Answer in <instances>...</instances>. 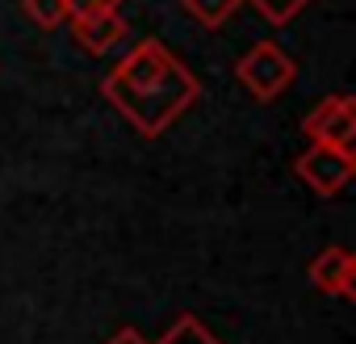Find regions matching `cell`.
Masks as SVG:
<instances>
[{
  "mask_svg": "<svg viewBox=\"0 0 356 344\" xmlns=\"http://www.w3.org/2000/svg\"><path fill=\"white\" fill-rule=\"evenodd\" d=\"M101 88H105V101L147 139L163 134L202 93L197 76L185 72L181 59H176L163 42H155V38L134 42L113 63V72L105 76Z\"/></svg>",
  "mask_w": 356,
  "mask_h": 344,
  "instance_id": "6da1fadb",
  "label": "cell"
},
{
  "mask_svg": "<svg viewBox=\"0 0 356 344\" xmlns=\"http://www.w3.org/2000/svg\"><path fill=\"white\" fill-rule=\"evenodd\" d=\"M235 76H239V84H243L256 101H277V97L293 84L298 63H293L289 51H281L277 42H256V47L239 59Z\"/></svg>",
  "mask_w": 356,
  "mask_h": 344,
  "instance_id": "7a4b0ae2",
  "label": "cell"
},
{
  "mask_svg": "<svg viewBox=\"0 0 356 344\" xmlns=\"http://www.w3.org/2000/svg\"><path fill=\"white\" fill-rule=\"evenodd\" d=\"M298 177H302L314 194L335 198V194L348 189V181L356 177V155H352V147L310 143V147L298 155Z\"/></svg>",
  "mask_w": 356,
  "mask_h": 344,
  "instance_id": "3957f363",
  "label": "cell"
},
{
  "mask_svg": "<svg viewBox=\"0 0 356 344\" xmlns=\"http://www.w3.org/2000/svg\"><path fill=\"white\" fill-rule=\"evenodd\" d=\"M302 130L310 143H327V147H352L356 139V101L352 97H323L306 118Z\"/></svg>",
  "mask_w": 356,
  "mask_h": 344,
  "instance_id": "277c9868",
  "label": "cell"
},
{
  "mask_svg": "<svg viewBox=\"0 0 356 344\" xmlns=\"http://www.w3.org/2000/svg\"><path fill=\"white\" fill-rule=\"evenodd\" d=\"M310 281L323 290V294H335V298H352L356 290V256L348 248H323L314 260H310Z\"/></svg>",
  "mask_w": 356,
  "mask_h": 344,
  "instance_id": "5b68a950",
  "label": "cell"
},
{
  "mask_svg": "<svg viewBox=\"0 0 356 344\" xmlns=\"http://www.w3.org/2000/svg\"><path fill=\"white\" fill-rule=\"evenodd\" d=\"M76 26H72V34H76V42L88 51V55H105V51H113L122 38H126V17L118 13V9H97V13H84V17H72Z\"/></svg>",
  "mask_w": 356,
  "mask_h": 344,
  "instance_id": "8992f818",
  "label": "cell"
},
{
  "mask_svg": "<svg viewBox=\"0 0 356 344\" xmlns=\"http://www.w3.org/2000/svg\"><path fill=\"white\" fill-rule=\"evenodd\" d=\"M181 5H185V13H189L202 30H218V26L243 5V0H181Z\"/></svg>",
  "mask_w": 356,
  "mask_h": 344,
  "instance_id": "52a82bcc",
  "label": "cell"
},
{
  "mask_svg": "<svg viewBox=\"0 0 356 344\" xmlns=\"http://www.w3.org/2000/svg\"><path fill=\"white\" fill-rule=\"evenodd\" d=\"M22 9H26V17H30L38 30H55V26L72 22L67 0H22Z\"/></svg>",
  "mask_w": 356,
  "mask_h": 344,
  "instance_id": "ba28073f",
  "label": "cell"
},
{
  "mask_svg": "<svg viewBox=\"0 0 356 344\" xmlns=\"http://www.w3.org/2000/svg\"><path fill=\"white\" fill-rule=\"evenodd\" d=\"M155 344H218L206 327H202V319H193V315H181L168 331H163V340H155Z\"/></svg>",
  "mask_w": 356,
  "mask_h": 344,
  "instance_id": "9c48e42d",
  "label": "cell"
},
{
  "mask_svg": "<svg viewBox=\"0 0 356 344\" xmlns=\"http://www.w3.org/2000/svg\"><path fill=\"white\" fill-rule=\"evenodd\" d=\"M256 5H260V9H264L273 22H289V17H293L302 5H306V0H256Z\"/></svg>",
  "mask_w": 356,
  "mask_h": 344,
  "instance_id": "30bf717a",
  "label": "cell"
},
{
  "mask_svg": "<svg viewBox=\"0 0 356 344\" xmlns=\"http://www.w3.org/2000/svg\"><path fill=\"white\" fill-rule=\"evenodd\" d=\"M118 0H67L72 17H84V13H97V9H113Z\"/></svg>",
  "mask_w": 356,
  "mask_h": 344,
  "instance_id": "8fae6325",
  "label": "cell"
},
{
  "mask_svg": "<svg viewBox=\"0 0 356 344\" xmlns=\"http://www.w3.org/2000/svg\"><path fill=\"white\" fill-rule=\"evenodd\" d=\"M105 344H151V340H147L143 331H134V327H122V331H118V336H109Z\"/></svg>",
  "mask_w": 356,
  "mask_h": 344,
  "instance_id": "7c38bea8",
  "label": "cell"
}]
</instances>
